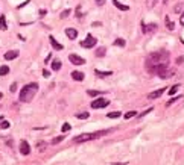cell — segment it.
Wrapping results in <instances>:
<instances>
[{"label":"cell","instance_id":"1","mask_svg":"<svg viewBox=\"0 0 184 165\" xmlns=\"http://www.w3.org/2000/svg\"><path fill=\"white\" fill-rule=\"evenodd\" d=\"M169 62V53L164 50L154 52L146 58V70L152 74H160L161 71H164L167 68Z\"/></svg>","mask_w":184,"mask_h":165},{"label":"cell","instance_id":"2","mask_svg":"<svg viewBox=\"0 0 184 165\" xmlns=\"http://www.w3.org/2000/svg\"><path fill=\"white\" fill-rule=\"evenodd\" d=\"M38 91V83H29L26 85V87L22 89V92H20V100L22 102H31L33 96H35V92Z\"/></svg>","mask_w":184,"mask_h":165},{"label":"cell","instance_id":"3","mask_svg":"<svg viewBox=\"0 0 184 165\" xmlns=\"http://www.w3.org/2000/svg\"><path fill=\"white\" fill-rule=\"evenodd\" d=\"M110 130H99V132H93V133H82V135H79L76 136L73 140L75 144H81V142H87V141H91V140H96V138H100V136H104L105 133H108Z\"/></svg>","mask_w":184,"mask_h":165},{"label":"cell","instance_id":"4","mask_svg":"<svg viewBox=\"0 0 184 165\" xmlns=\"http://www.w3.org/2000/svg\"><path fill=\"white\" fill-rule=\"evenodd\" d=\"M110 104V100L108 98H96V100L91 102V108L93 109H100V108H107Z\"/></svg>","mask_w":184,"mask_h":165},{"label":"cell","instance_id":"5","mask_svg":"<svg viewBox=\"0 0 184 165\" xmlns=\"http://www.w3.org/2000/svg\"><path fill=\"white\" fill-rule=\"evenodd\" d=\"M96 38H94L93 35H87V38L84 39L82 43H81V45H82L84 49H93L94 45H96Z\"/></svg>","mask_w":184,"mask_h":165},{"label":"cell","instance_id":"6","mask_svg":"<svg viewBox=\"0 0 184 165\" xmlns=\"http://www.w3.org/2000/svg\"><path fill=\"white\" fill-rule=\"evenodd\" d=\"M69 59H70V62L75 64V65H84V64H85V59H84V58H81V56L75 55V53H72V55L69 56Z\"/></svg>","mask_w":184,"mask_h":165},{"label":"cell","instance_id":"7","mask_svg":"<svg viewBox=\"0 0 184 165\" xmlns=\"http://www.w3.org/2000/svg\"><path fill=\"white\" fill-rule=\"evenodd\" d=\"M20 153L24 156H28L31 153V147H29L28 141H20Z\"/></svg>","mask_w":184,"mask_h":165},{"label":"cell","instance_id":"8","mask_svg":"<svg viewBox=\"0 0 184 165\" xmlns=\"http://www.w3.org/2000/svg\"><path fill=\"white\" fill-rule=\"evenodd\" d=\"M157 26L155 23H151V24H143V28H141V30H143V34H152V32H155L157 30Z\"/></svg>","mask_w":184,"mask_h":165},{"label":"cell","instance_id":"9","mask_svg":"<svg viewBox=\"0 0 184 165\" xmlns=\"http://www.w3.org/2000/svg\"><path fill=\"white\" fill-rule=\"evenodd\" d=\"M163 92H164V88L157 89V91H152V92H149V94H148V98H149V100H155V98L161 97V94H163Z\"/></svg>","mask_w":184,"mask_h":165},{"label":"cell","instance_id":"10","mask_svg":"<svg viewBox=\"0 0 184 165\" xmlns=\"http://www.w3.org/2000/svg\"><path fill=\"white\" fill-rule=\"evenodd\" d=\"M66 35H67V38H69V39H76V36H78V30L69 28V29H66Z\"/></svg>","mask_w":184,"mask_h":165},{"label":"cell","instance_id":"11","mask_svg":"<svg viewBox=\"0 0 184 165\" xmlns=\"http://www.w3.org/2000/svg\"><path fill=\"white\" fill-rule=\"evenodd\" d=\"M49 41H50L52 47L55 49V50H63V44H59L56 39H55V36H49Z\"/></svg>","mask_w":184,"mask_h":165},{"label":"cell","instance_id":"12","mask_svg":"<svg viewBox=\"0 0 184 165\" xmlns=\"http://www.w3.org/2000/svg\"><path fill=\"white\" fill-rule=\"evenodd\" d=\"M17 56H18V50H11V52H6V53H5V59H6V61L15 59Z\"/></svg>","mask_w":184,"mask_h":165},{"label":"cell","instance_id":"13","mask_svg":"<svg viewBox=\"0 0 184 165\" xmlns=\"http://www.w3.org/2000/svg\"><path fill=\"white\" fill-rule=\"evenodd\" d=\"M94 74H96L98 77H108V76H111L113 73H111V71H100V70H94Z\"/></svg>","mask_w":184,"mask_h":165},{"label":"cell","instance_id":"14","mask_svg":"<svg viewBox=\"0 0 184 165\" xmlns=\"http://www.w3.org/2000/svg\"><path fill=\"white\" fill-rule=\"evenodd\" d=\"M72 77L75 79V80L81 82L84 79V73H81V71H72Z\"/></svg>","mask_w":184,"mask_h":165},{"label":"cell","instance_id":"15","mask_svg":"<svg viewBox=\"0 0 184 165\" xmlns=\"http://www.w3.org/2000/svg\"><path fill=\"white\" fill-rule=\"evenodd\" d=\"M8 29V24H6V17L0 15V30H6Z\"/></svg>","mask_w":184,"mask_h":165},{"label":"cell","instance_id":"16","mask_svg":"<svg viewBox=\"0 0 184 165\" xmlns=\"http://www.w3.org/2000/svg\"><path fill=\"white\" fill-rule=\"evenodd\" d=\"M113 3H114V6H117V8H119V9H122V11H128V9H129L126 5H122V3L119 2V0H113Z\"/></svg>","mask_w":184,"mask_h":165},{"label":"cell","instance_id":"17","mask_svg":"<svg viewBox=\"0 0 184 165\" xmlns=\"http://www.w3.org/2000/svg\"><path fill=\"white\" fill-rule=\"evenodd\" d=\"M105 53H107V49H105V47H99V49L96 50V56H98V58L105 56Z\"/></svg>","mask_w":184,"mask_h":165},{"label":"cell","instance_id":"18","mask_svg":"<svg viewBox=\"0 0 184 165\" xmlns=\"http://www.w3.org/2000/svg\"><path fill=\"white\" fill-rule=\"evenodd\" d=\"M88 117H90L88 112H79V114H76V118H79V120H87Z\"/></svg>","mask_w":184,"mask_h":165},{"label":"cell","instance_id":"19","mask_svg":"<svg viewBox=\"0 0 184 165\" xmlns=\"http://www.w3.org/2000/svg\"><path fill=\"white\" fill-rule=\"evenodd\" d=\"M9 73V67H6V65H2L0 67V76H6Z\"/></svg>","mask_w":184,"mask_h":165},{"label":"cell","instance_id":"20","mask_svg":"<svg viewBox=\"0 0 184 165\" xmlns=\"http://www.w3.org/2000/svg\"><path fill=\"white\" fill-rule=\"evenodd\" d=\"M157 2L158 0H146V8H149V9H152L154 6L157 5Z\"/></svg>","mask_w":184,"mask_h":165},{"label":"cell","instance_id":"21","mask_svg":"<svg viewBox=\"0 0 184 165\" xmlns=\"http://www.w3.org/2000/svg\"><path fill=\"white\" fill-rule=\"evenodd\" d=\"M125 39H122V38H117V39H116V41H114V45H119V47H125Z\"/></svg>","mask_w":184,"mask_h":165},{"label":"cell","instance_id":"22","mask_svg":"<svg viewBox=\"0 0 184 165\" xmlns=\"http://www.w3.org/2000/svg\"><path fill=\"white\" fill-rule=\"evenodd\" d=\"M52 68L55 70V71H58L61 68V61H58V59H56V61H53L52 62Z\"/></svg>","mask_w":184,"mask_h":165},{"label":"cell","instance_id":"23","mask_svg":"<svg viewBox=\"0 0 184 165\" xmlns=\"http://www.w3.org/2000/svg\"><path fill=\"white\" fill-rule=\"evenodd\" d=\"M120 115H122L120 112H108V114H107L108 118H117V117H120Z\"/></svg>","mask_w":184,"mask_h":165},{"label":"cell","instance_id":"24","mask_svg":"<svg viewBox=\"0 0 184 165\" xmlns=\"http://www.w3.org/2000/svg\"><path fill=\"white\" fill-rule=\"evenodd\" d=\"M174 11H175V14H181V11H183V3H178V5H175Z\"/></svg>","mask_w":184,"mask_h":165},{"label":"cell","instance_id":"25","mask_svg":"<svg viewBox=\"0 0 184 165\" xmlns=\"http://www.w3.org/2000/svg\"><path fill=\"white\" fill-rule=\"evenodd\" d=\"M178 88H180V85H174V87H172V88L169 89V96H174L175 92L178 91Z\"/></svg>","mask_w":184,"mask_h":165},{"label":"cell","instance_id":"26","mask_svg":"<svg viewBox=\"0 0 184 165\" xmlns=\"http://www.w3.org/2000/svg\"><path fill=\"white\" fill-rule=\"evenodd\" d=\"M135 115H137V112H135V111H129V112H126V114H125V118L128 120V118H132Z\"/></svg>","mask_w":184,"mask_h":165},{"label":"cell","instance_id":"27","mask_svg":"<svg viewBox=\"0 0 184 165\" xmlns=\"http://www.w3.org/2000/svg\"><path fill=\"white\" fill-rule=\"evenodd\" d=\"M166 28H167L169 30H174V28H175V26H174V23L170 21L169 18H166Z\"/></svg>","mask_w":184,"mask_h":165},{"label":"cell","instance_id":"28","mask_svg":"<svg viewBox=\"0 0 184 165\" xmlns=\"http://www.w3.org/2000/svg\"><path fill=\"white\" fill-rule=\"evenodd\" d=\"M70 12H72L70 9H66V11H63V12H61V15H59V17H61V18H67V17L70 15Z\"/></svg>","mask_w":184,"mask_h":165},{"label":"cell","instance_id":"29","mask_svg":"<svg viewBox=\"0 0 184 165\" xmlns=\"http://www.w3.org/2000/svg\"><path fill=\"white\" fill-rule=\"evenodd\" d=\"M64 140V135H59V136H56L55 138V140H53L52 141V144H58V142H61V141H63Z\"/></svg>","mask_w":184,"mask_h":165},{"label":"cell","instance_id":"30","mask_svg":"<svg viewBox=\"0 0 184 165\" xmlns=\"http://www.w3.org/2000/svg\"><path fill=\"white\" fill-rule=\"evenodd\" d=\"M99 94H100L99 91H91V89L88 91V96H91V97H96V96H99Z\"/></svg>","mask_w":184,"mask_h":165},{"label":"cell","instance_id":"31","mask_svg":"<svg viewBox=\"0 0 184 165\" xmlns=\"http://www.w3.org/2000/svg\"><path fill=\"white\" fill-rule=\"evenodd\" d=\"M0 127H2V129H8V127H9V121H2Z\"/></svg>","mask_w":184,"mask_h":165},{"label":"cell","instance_id":"32","mask_svg":"<svg viewBox=\"0 0 184 165\" xmlns=\"http://www.w3.org/2000/svg\"><path fill=\"white\" fill-rule=\"evenodd\" d=\"M9 91H11V92H15V91H17V83H12L11 87H9Z\"/></svg>","mask_w":184,"mask_h":165},{"label":"cell","instance_id":"33","mask_svg":"<svg viewBox=\"0 0 184 165\" xmlns=\"http://www.w3.org/2000/svg\"><path fill=\"white\" fill-rule=\"evenodd\" d=\"M70 130V124L69 123H66L64 126H63V132H69Z\"/></svg>","mask_w":184,"mask_h":165},{"label":"cell","instance_id":"34","mask_svg":"<svg viewBox=\"0 0 184 165\" xmlns=\"http://www.w3.org/2000/svg\"><path fill=\"white\" fill-rule=\"evenodd\" d=\"M178 98H181V97H175V98H172V100H169V102L166 103V106H170V104H172L174 102H176V100H178Z\"/></svg>","mask_w":184,"mask_h":165},{"label":"cell","instance_id":"35","mask_svg":"<svg viewBox=\"0 0 184 165\" xmlns=\"http://www.w3.org/2000/svg\"><path fill=\"white\" fill-rule=\"evenodd\" d=\"M151 111H152V108H149V109H146L145 112H143V114H140V117H145V115H146V114H149V112H151Z\"/></svg>","mask_w":184,"mask_h":165},{"label":"cell","instance_id":"36","mask_svg":"<svg viewBox=\"0 0 184 165\" xmlns=\"http://www.w3.org/2000/svg\"><path fill=\"white\" fill-rule=\"evenodd\" d=\"M104 3H105V0H96V5H98V6H102Z\"/></svg>","mask_w":184,"mask_h":165},{"label":"cell","instance_id":"37","mask_svg":"<svg viewBox=\"0 0 184 165\" xmlns=\"http://www.w3.org/2000/svg\"><path fill=\"white\" fill-rule=\"evenodd\" d=\"M50 59H52V55L49 53V55H47V58H46V64H49V61H50Z\"/></svg>","mask_w":184,"mask_h":165},{"label":"cell","instance_id":"38","mask_svg":"<svg viewBox=\"0 0 184 165\" xmlns=\"http://www.w3.org/2000/svg\"><path fill=\"white\" fill-rule=\"evenodd\" d=\"M43 76H44V77H49L50 74H49V71H47V70H44V71H43Z\"/></svg>","mask_w":184,"mask_h":165},{"label":"cell","instance_id":"39","mask_svg":"<svg viewBox=\"0 0 184 165\" xmlns=\"http://www.w3.org/2000/svg\"><path fill=\"white\" fill-rule=\"evenodd\" d=\"M180 23L184 26V12H183V15H181V18H180Z\"/></svg>","mask_w":184,"mask_h":165},{"label":"cell","instance_id":"40","mask_svg":"<svg viewBox=\"0 0 184 165\" xmlns=\"http://www.w3.org/2000/svg\"><path fill=\"white\" fill-rule=\"evenodd\" d=\"M40 15H41V17H43V15H46V11H44V9H41V11H40Z\"/></svg>","mask_w":184,"mask_h":165},{"label":"cell","instance_id":"41","mask_svg":"<svg viewBox=\"0 0 184 165\" xmlns=\"http://www.w3.org/2000/svg\"><path fill=\"white\" fill-rule=\"evenodd\" d=\"M2 120H3V117H2V115H0V121H2Z\"/></svg>","mask_w":184,"mask_h":165},{"label":"cell","instance_id":"42","mask_svg":"<svg viewBox=\"0 0 184 165\" xmlns=\"http://www.w3.org/2000/svg\"><path fill=\"white\" fill-rule=\"evenodd\" d=\"M163 3H167V0H163Z\"/></svg>","mask_w":184,"mask_h":165},{"label":"cell","instance_id":"43","mask_svg":"<svg viewBox=\"0 0 184 165\" xmlns=\"http://www.w3.org/2000/svg\"><path fill=\"white\" fill-rule=\"evenodd\" d=\"M2 97H3V94H2V92H0V98H2Z\"/></svg>","mask_w":184,"mask_h":165}]
</instances>
